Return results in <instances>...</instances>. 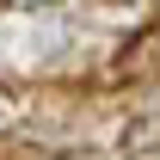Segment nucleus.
I'll use <instances>...</instances> for the list:
<instances>
[{
    "mask_svg": "<svg viewBox=\"0 0 160 160\" xmlns=\"http://www.w3.org/2000/svg\"><path fill=\"white\" fill-rule=\"evenodd\" d=\"M154 74H160V31H148L117 56V80H154Z\"/></svg>",
    "mask_w": 160,
    "mask_h": 160,
    "instance_id": "obj_1",
    "label": "nucleus"
},
{
    "mask_svg": "<svg viewBox=\"0 0 160 160\" xmlns=\"http://www.w3.org/2000/svg\"><path fill=\"white\" fill-rule=\"evenodd\" d=\"M43 160H92V154H80V148H62V154H43Z\"/></svg>",
    "mask_w": 160,
    "mask_h": 160,
    "instance_id": "obj_3",
    "label": "nucleus"
},
{
    "mask_svg": "<svg viewBox=\"0 0 160 160\" xmlns=\"http://www.w3.org/2000/svg\"><path fill=\"white\" fill-rule=\"evenodd\" d=\"M123 154H129V160H160V117L129 123V136H123Z\"/></svg>",
    "mask_w": 160,
    "mask_h": 160,
    "instance_id": "obj_2",
    "label": "nucleus"
}]
</instances>
